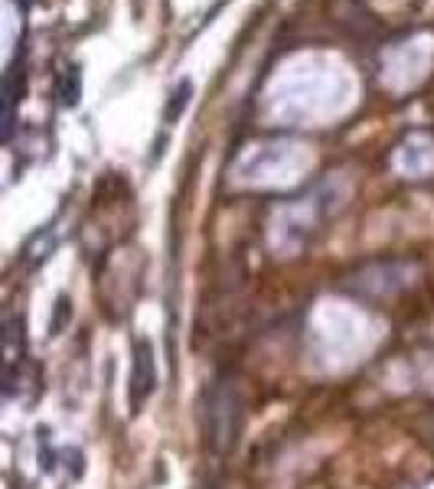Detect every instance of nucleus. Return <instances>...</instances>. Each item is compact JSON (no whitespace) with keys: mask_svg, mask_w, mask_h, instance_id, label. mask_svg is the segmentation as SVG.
Here are the masks:
<instances>
[{"mask_svg":"<svg viewBox=\"0 0 434 489\" xmlns=\"http://www.w3.org/2000/svg\"><path fill=\"white\" fill-rule=\"evenodd\" d=\"M66 319H69V297H59V304H56V319L50 323V333L56 336V333L66 327Z\"/></svg>","mask_w":434,"mask_h":489,"instance_id":"nucleus-5","label":"nucleus"},{"mask_svg":"<svg viewBox=\"0 0 434 489\" xmlns=\"http://www.w3.org/2000/svg\"><path fill=\"white\" fill-rule=\"evenodd\" d=\"M27 95V52H17L4 72V138L11 140L13 138V121H17V101Z\"/></svg>","mask_w":434,"mask_h":489,"instance_id":"nucleus-2","label":"nucleus"},{"mask_svg":"<svg viewBox=\"0 0 434 489\" xmlns=\"http://www.w3.org/2000/svg\"><path fill=\"white\" fill-rule=\"evenodd\" d=\"M154 385H157V372H154V352H151V343L147 340H138L134 343V359H131V408L138 411L144 401L151 398Z\"/></svg>","mask_w":434,"mask_h":489,"instance_id":"nucleus-1","label":"nucleus"},{"mask_svg":"<svg viewBox=\"0 0 434 489\" xmlns=\"http://www.w3.org/2000/svg\"><path fill=\"white\" fill-rule=\"evenodd\" d=\"M56 99H59L62 108L79 105V99H82V69L79 66H66V69L59 72V79H56Z\"/></svg>","mask_w":434,"mask_h":489,"instance_id":"nucleus-3","label":"nucleus"},{"mask_svg":"<svg viewBox=\"0 0 434 489\" xmlns=\"http://www.w3.org/2000/svg\"><path fill=\"white\" fill-rule=\"evenodd\" d=\"M190 95H193V85L190 82H180L177 89H173V95H170V105H167V124H173V121L180 118L183 114V108L190 105Z\"/></svg>","mask_w":434,"mask_h":489,"instance_id":"nucleus-4","label":"nucleus"}]
</instances>
